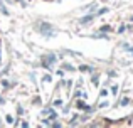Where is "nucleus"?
I'll list each match as a JSON object with an SVG mask.
<instances>
[{"instance_id":"nucleus-1","label":"nucleus","mask_w":133,"mask_h":128,"mask_svg":"<svg viewBox=\"0 0 133 128\" xmlns=\"http://www.w3.org/2000/svg\"><path fill=\"white\" fill-rule=\"evenodd\" d=\"M39 29H41V32H44V34H52V29H51L49 24H42Z\"/></svg>"},{"instance_id":"nucleus-2","label":"nucleus","mask_w":133,"mask_h":128,"mask_svg":"<svg viewBox=\"0 0 133 128\" xmlns=\"http://www.w3.org/2000/svg\"><path fill=\"white\" fill-rule=\"evenodd\" d=\"M76 106H78L79 110H88V106H86V105H84L83 101H78V103H76Z\"/></svg>"}]
</instances>
